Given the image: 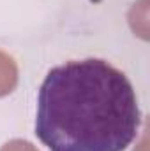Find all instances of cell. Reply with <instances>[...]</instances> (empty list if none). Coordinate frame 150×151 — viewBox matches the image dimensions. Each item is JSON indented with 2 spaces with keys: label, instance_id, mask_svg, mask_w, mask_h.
Listing matches in <instances>:
<instances>
[{
  "label": "cell",
  "instance_id": "1",
  "mask_svg": "<svg viewBox=\"0 0 150 151\" xmlns=\"http://www.w3.org/2000/svg\"><path fill=\"white\" fill-rule=\"evenodd\" d=\"M140 123L131 81L106 60L57 65L39 88L36 135L50 151H124Z\"/></svg>",
  "mask_w": 150,
  "mask_h": 151
},
{
  "label": "cell",
  "instance_id": "2",
  "mask_svg": "<svg viewBox=\"0 0 150 151\" xmlns=\"http://www.w3.org/2000/svg\"><path fill=\"white\" fill-rule=\"evenodd\" d=\"M18 65L11 55L0 49V97H7L18 86Z\"/></svg>",
  "mask_w": 150,
  "mask_h": 151
},
{
  "label": "cell",
  "instance_id": "3",
  "mask_svg": "<svg viewBox=\"0 0 150 151\" xmlns=\"http://www.w3.org/2000/svg\"><path fill=\"white\" fill-rule=\"evenodd\" d=\"M0 151H39L32 142L25 141V139H12L9 142H5Z\"/></svg>",
  "mask_w": 150,
  "mask_h": 151
}]
</instances>
